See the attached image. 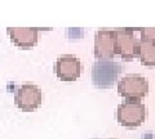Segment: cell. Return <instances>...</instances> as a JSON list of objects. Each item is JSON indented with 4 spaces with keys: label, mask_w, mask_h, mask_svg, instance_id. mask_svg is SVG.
Wrapping results in <instances>:
<instances>
[{
    "label": "cell",
    "mask_w": 155,
    "mask_h": 139,
    "mask_svg": "<svg viewBox=\"0 0 155 139\" xmlns=\"http://www.w3.org/2000/svg\"><path fill=\"white\" fill-rule=\"evenodd\" d=\"M147 116L146 106L137 99H125L116 108L118 122L124 128H137Z\"/></svg>",
    "instance_id": "1"
},
{
    "label": "cell",
    "mask_w": 155,
    "mask_h": 139,
    "mask_svg": "<svg viewBox=\"0 0 155 139\" xmlns=\"http://www.w3.org/2000/svg\"><path fill=\"white\" fill-rule=\"evenodd\" d=\"M118 93L125 99H137L149 94V81L138 74L125 75L118 81Z\"/></svg>",
    "instance_id": "2"
},
{
    "label": "cell",
    "mask_w": 155,
    "mask_h": 139,
    "mask_svg": "<svg viewBox=\"0 0 155 139\" xmlns=\"http://www.w3.org/2000/svg\"><path fill=\"white\" fill-rule=\"evenodd\" d=\"M93 53L100 61L113 59L118 54L116 33L114 30H98L96 32Z\"/></svg>",
    "instance_id": "3"
},
{
    "label": "cell",
    "mask_w": 155,
    "mask_h": 139,
    "mask_svg": "<svg viewBox=\"0 0 155 139\" xmlns=\"http://www.w3.org/2000/svg\"><path fill=\"white\" fill-rule=\"evenodd\" d=\"M43 102V94L39 86L34 84H23L14 92V103L25 112L35 111Z\"/></svg>",
    "instance_id": "4"
},
{
    "label": "cell",
    "mask_w": 155,
    "mask_h": 139,
    "mask_svg": "<svg viewBox=\"0 0 155 139\" xmlns=\"http://www.w3.org/2000/svg\"><path fill=\"white\" fill-rule=\"evenodd\" d=\"M54 74L62 81H75L81 74V62L72 54H64L56 61Z\"/></svg>",
    "instance_id": "5"
},
{
    "label": "cell",
    "mask_w": 155,
    "mask_h": 139,
    "mask_svg": "<svg viewBox=\"0 0 155 139\" xmlns=\"http://www.w3.org/2000/svg\"><path fill=\"white\" fill-rule=\"evenodd\" d=\"M116 33V44H118V54L124 61H132L137 55L138 40L132 28H118Z\"/></svg>",
    "instance_id": "6"
},
{
    "label": "cell",
    "mask_w": 155,
    "mask_h": 139,
    "mask_svg": "<svg viewBox=\"0 0 155 139\" xmlns=\"http://www.w3.org/2000/svg\"><path fill=\"white\" fill-rule=\"evenodd\" d=\"M7 32L11 37L12 43L21 49H28L36 45L39 28H18V27H9Z\"/></svg>",
    "instance_id": "7"
},
{
    "label": "cell",
    "mask_w": 155,
    "mask_h": 139,
    "mask_svg": "<svg viewBox=\"0 0 155 139\" xmlns=\"http://www.w3.org/2000/svg\"><path fill=\"white\" fill-rule=\"evenodd\" d=\"M137 58L143 66H155V44L147 41H138L137 48Z\"/></svg>",
    "instance_id": "8"
},
{
    "label": "cell",
    "mask_w": 155,
    "mask_h": 139,
    "mask_svg": "<svg viewBox=\"0 0 155 139\" xmlns=\"http://www.w3.org/2000/svg\"><path fill=\"white\" fill-rule=\"evenodd\" d=\"M140 33H141V41L155 44V28H141Z\"/></svg>",
    "instance_id": "9"
}]
</instances>
